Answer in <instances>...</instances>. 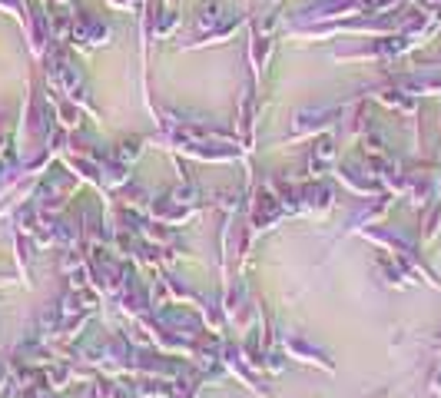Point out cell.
I'll return each mask as SVG.
<instances>
[{
	"label": "cell",
	"mask_w": 441,
	"mask_h": 398,
	"mask_svg": "<svg viewBox=\"0 0 441 398\" xmlns=\"http://www.w3.org/2000/svg\"><path fill=\"white\" fill-rule=\"evenodd\" d=\"M219 13H223V7H219V4H213V7H203V11H199V27H213L216 21H219Z\"/></svg>",
	"instance_id": "1"
}]
</instances>
